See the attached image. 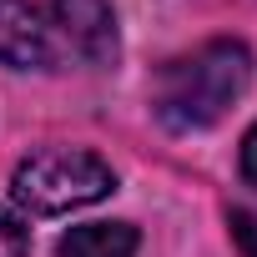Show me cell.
I'll list each match as a JSON object with an SVG mask.
<instances>
[{"label":"cell","instance_id":"obj_3","mask_svg":"<svg viewBox=\"0 0 257 257\" xmlns=\"http://www.w3.org/2000/svg\"><path fill=\"white\" fill-rule=\"evenodd\" d=\"M51 41L56 56H81L91 66H106L116 56V16L106 0H56L51 6Z\"/></svg>","mask_w":257,"mask_h":257},{"label":"cell","instance_id":"obj_6","mask_svg":"<svg viewBox=\"0 0 257 257\" xmlns=\"http://www.w3.org/2000/svg\"><path fill=\"white\" fill-rule=\"evenodd\" d=\"M26 252H31L26 227H21L11 212H0V257H26Z\"/></svg>","mask_w":257,"mask_h":257},{"label":"cell","instance_id":"obj_1","mask_svg":"<svg viewBox=\"0 0 257 257\" xmlns=\"http://www.w3.org/2000/svg\"><path fill=\"white\" fill-rule=\"evenodd\" d=\"M252 81V56L242 41H207L192 56H177L157 76V116L172 132H202V126L222 121L227 106L247 91Z\"/></svg>","mask_w":257,"mask_h":257},{"label":"cell","instance_id":"obj_8","mask_svg":"<svg viewBox=\"0 0 257 257\" xmlns=\"http://www.w3.org/2000/svg\"><path fill=\"white\" fill-rule=\"evenodd\" d=\"M242 177L257 187V126H252V132L242 137Z\"/></svg>","mask_w":257,"mask_h":257},{"label":"cell","instance_id":"obj_5","mask_svg":"<svg viewBox=\"0 0 257 257\" xmlns=\"http://www.w3.org/2000/svg\"><path fill=\"white\" fill-rule=\"evenodd\" d=\"M56 257H137V227H132V222L71 227V232L56 242Z\"/></svg>","mask_w":257,"mask_h":257},{"label":"cell","instance_id":"obj_2","mask_svg":"<svg viewBox=\"0 0 257 257\" xmlns=\"http://www.w3.org/2000/svg\"><path fill=\"white\" fill-rule=\"evenodd\" d=\"M111 187H116V172H111L96 152H81V147L31 152V157L16 167V177H11L16 202H21L26 212H41V217L91 207V202H101Z\"/></svg>","mask_w":257,"mask_h":257},{"label":"cell","instance_id":"obj_7","mask_svg":"<svg viewBox=\"0 0 257 257\" xmlns=\"http://www.w3.org/2000/svg\"><path fill=\"white\" fill-rule=\"evenodd\" d=\"M232 232H237V242L247 247V257H257V217H252V212H232Z\"/></svg>","mask_w":257,"mask_h":257},{"label":"cell","instance_id":"obj_4","mask_svg":"<svg viewBox=\"0 0 257 257\" xmlns=\"http://www.w3.org/2000/svg\"><path fill=\"white\" fill-rule=\"evenodd\" d=\"M0 61L6 66H56L51 26L26 0H0Z\"/></svg>","mask_w":257,"mask_h":257}]
</instances>
